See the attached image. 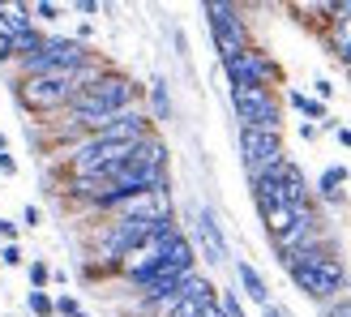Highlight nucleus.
<instances>
[{"label": "nucleus", "mask_w": 351, "mask_h": 317, "mask_svg": "<svg viewBox=\"0 0 351 317\" xmlns=\"http://www.w3.org/2000/svg\"><path fill=\"white\" fill-rule=\"evenodd\" d=\"M206 22H210V34H215V47L219 56H236V51L249 47V30H244V17L236 5H219V0H210V5H202Z\"/></svg>", "instance_id": "7"}, {"label": "nucleus", "mask_w": 351, "mask_h": 317, "mask_svg": "<svg viewBox=\"0 0 351 317\" xmlns=\"http://www.w3.org/2000/svg\"><path fill=\"white\" fill-rule=\"evenodd\" d=\"M287 99H291V108H295V112H304L308 120H322V125H326V120H330V116H326V103H317V99H308L304 91H291Z\"/></svg>", "instance_id": "16"}, {"label": "nucleus", "mask_w": 351, "mask_h": 317, "mask_svg": "<svg viewBox=\"0 0 351 317\" xmlns=\"http://www.w3.org/2000/svg\"><path fill=\"white\" fill-rule=\"evenodd\" d=\"M330 47H335L339 60L351 56V13L347 17H335V26H330Z\"/></svg>", "instance_id": "15"}, {"label": "nucleus", "mask_w": 351, "mask_h": 317, "mask_svg": "<svg viewBox=\"0 0 351 317\" xmlns=\"http://www.w3.org/2000/svg\"><path fill=\"white\" fill-rule=\"evenodd\" d=\"M232 108L240 129H261V133H283V108L270 86H236L232 91Z\"/></svg>", "instance_id": "5"}, {"label": "nucleus", "mask_w": 351, "mask_h": 317, "mask_svg": "<svg viewBox=\"0 0 351 317\" xmlns=\"http://www.w3.org/2000/svg\"><path fill=\"white\" fill-rule=\"evenodd\" d=\"M90 47L82 39H64V34H47L43 47L34 51V56L17 60V73L22 78H39V73H73V69L90 64Z\"/></svg>", "instance_id": "4"}, {"label": "nucleus", "mask_w": 351, "mask_h": 317, "mask_svg": "<svg viewBox=\"0 0 351 317\" xmlns=\"http://www.w3.org/2000/svg\"><path fill=\"white\" fill-rule=\"evenodd\" d=\"M26 305H30L34 317H51V313H56V301H51L47 292H30V296H26Z\"/></svg>", "instance_id": "18"}, {"label": "nucleus", "mask_w": 351, "mask_h": 317, "mask_svg": "<svg viewBox=\"0 0 351 317\" xmlns=\"http://www.w3.org/2000/svg\"><path fill=\"white\" fill-rule=\"evenodd\" d=\"M0 176H17V158L9 150H0Z\"/></svg>", "instance_id": "25"}, {"label": "nucleus", "mask_w": 351, "mask_h": 317, "mask_svg": "<svg viewBox=\"0 0 351 317\" xmlns=\"http://www.w3.org/2000/svg\"><path fill=\"white\" fill-rule=\"evenodd\" d=\"M77 317H90V313H77Z\"/></svg>", "instance_id": "33"}, {"label": "nucleus", "mask_w": 351, "mask_h": 317, "mask_svg": "<svg viewBox=\"0 0 351 317\" xmlns=\"http://www.w3.org/2000/svg\"><path fill=\"white\" fill-rule=\"evenodd\" d=\"M9 39H13V60H26V56H34V51L43 47L47 34H43L39 26H30V30H22V34H9Z\"/></svg>", "instance_id": "14"}, {"label": "nucleus", "mask_w": 351, "mask_h": 317, "mask_svg": "<svg viewBox=\"0 0 351 317\" xmlns=\"http://www.w3.org/2000/svg\"><path fill=\"white\" fill-rule=\"evenodd\" d=\"M47 279H51V270L43 266V261H30V292H43Z\"/></svg>", "instance_id": "20"}, {"label": "nucleus", "mask_w": 351, "mask_h": 317, "mask_svg": "<svg viewBox=\"0 0 351 317\" xmlns=\"http://www.w3.org/2000/svg\"><path fill=\"white\" fill-rule=\"evenodd\" d=\"M125 108H137V86L125 78V73H103V78H95L86 91H77V99L64 108V116H69V125L73 129H82V133H99L108 120H116Z\"/></svg>", "instance_id": "1"}, {"label": "nucleus", "mask_w": 351, "mask_h": 317, "mask_svg": "<svg viewBox=\"0 0 351 317\" xmlns=\"http://www.w3.org/2000/svg\"><path fill=\"white\" fill-rule=\"evenodd\" d=\"M261 317H287V313L278 309V305H266V309H261Z\"/></svg>", "instance_id": "31"}, {"label": "nucleus", "mask_w": 351, "mask_h": 317, "mask_svg": "<svg viewBox=\"0 0 351 317\" xmlns=\"http://www.w3.org/2000/svg\"><path fill=\"white\" fill-rule=\"evenodd\" d=\"M154 227H159V219H129V215H116L108 227H103V240H99V257L103 261H125L137 244H146L154 236Z\"/></svg>", "instance_id": "6"}, {"label": "nucleus", "mask_w": 351, "mask_h": 317, "mask_svg": "<svg viewBox=\"0 0 351 317\" xmlns=\"http://www.w3.org/2000/svg\"><path fill=\"white\" fill-rule=\"evenodd\" d=\"M22 244H5V249H0V266H22Z\"/></svg>", "instance_id": "21"}, {"label": "nucleus", "mask_w": 351, "mask_h": 317, "mask_svg": "<svg viewBox=\"0 0 351 317\" xmlns=\"http://www.w3.org/2000/svg\"><path fill=\"white\" fill-rule=\"evenodd\" d=\"M0 236H5L9 244H17V223H9V219H0Z\"/></svg>", "instance_id": "28"}, {"label": "nucleus", "mask_w": 351, "mask_h": 317, "mask_svg": "<svg viewBox=\"0 0 351 317\" xmlns=\"http://www.w3.org/2000/svg\"><path fill=\"white\" fill-rule=\"evenodd\" d=\"M236 279H240V292L249 296L253 305H261V309L270 305V287H266V279H261V274L249 266V261H236Z\"/></svg>", "instance_id": "11"}, {"label": "nucleus", "mask_w": 351, "mask_h": 317, "mask_svg": "<svg viewBox=\"0 0 351 317\" xmlns=\"http://www.w3.org/2000/svg\"><path fill=\"white\" fill-rule=\"evenodd\" d=\"M240 158L249 167V180L266 176L270 167H278L287 158L283 150V133H261V129H240Z\"/></svg>", "instance_id": "8"}, {"label": "nucleus", "mask_w": 351, "mask_h": 317, "mask_svg": "<svg viewBox=\"0 0 351 317\" xmlns=\"http://www.w3.org/2000/svg\"><path fill=\"white\" fill-rule=\"evenodd\" d=\"M73 9H77V13H99V0H77Z\"/></svg>", "instance_id": "30"}, {"label": "nucleus", "mask_w": 351, "mask_h": 317, "mask_svg": "<svg viewBox=\"0 0 351 317\" xmlns=\"http://www.w3.org/2000/svg\"><path fill=\"white\" fill-rule=\"evenodd\" d=\"M219 309H223L227 317H249V313H244V305H240V296H236V287L219 296Z\"/></svg>", "instance_id": "19"}, {"label": "nucleus", "mask_w": 351, "mask_h": 317, "mask_svg": "<svg viewBox=\"0 0 351 317\" xmlns=\"http://www.w3.org/2000/svg\"><path fill=\"white\" fill-rule=\"evenodd\" d=\"M326 317H351V301H330Z\"/></svg>", "instance_id": "26"}, {"label": "nucleus", "mask_w": 351, "mask_h": 317, "mask_svg": "<svg viewBox=\"0 0 351 317\" xmlns=\"http://www.w3.org/2000/svg\"><path fill=\"white\" fill-rule=\"evenodd\" d=\"M108 69L103 64H82V69H73V73H39V78H22L17 82V103H22L26 112H34V116H51V112H64L69 103L77 99V91H86L95 78H103Z\"/></svg>", "instance_id": "2"}, {"label": "nucleus", "mask_w": 351, "mask_h": 317, "mask_svg": "<svg viewBox=\"0 0 351 317\" xmlns=\"http://www.w3.org/2000/svg\"><path fill=\"white\" fill-rule=\"evenodd\" d=\"M283 266L291 274V283L300 287L304 296H313V301H339V292L347 283L343 261L330 253L326 244H308V249L283 257Z\"/></svg>", "instance_id": "3"}, {"label": "nucleus", "mask_w": 351, "mask_h": 317, "mask_svg": "<svg viewBox=\"0 0 351 317\" xmlns=\"http://www.w3.org/2000/svg\"><path fill=\"white\" fill-rule=\"evenodd\" d=\"M197 236H202L206 261H227V240H223L219 219H215V210H210V206H202V210H197Z\"/></svg>", "instance_id": "10"}, {"label": "nucleus", "mask_w": 351, "mask_h": 317, "mask_svg": "<svg viewBox=\"0 0 351 317\" xmlns=\"http://www.w3.org/2000/svg\"><path fill=\"white\" fill-rule=\"evenodd\" d=\"M22 219H26L30 227H39V206H26V210H22Z\"/></svg>", "instance_id": "29"}, {"label": "nucleus", "mask_w": 351, "mask_h": 317, "mask_svg": "<svg viewBox=\"0 0 351 317\" xmlns=\"http://www.w3.org/2000/svg\"><path fill=\"white\" fill-rule=\"evenodd\" d=\"M56 313H60V317H77L82 309H77V301H73V296H56Z\"/></svg>", "instance_id": "22"}, {"label": "nucleus", "mask_w": 351, "mask_h": 317, "mask_svg": "<svg viewBox=\"0 0 351 317\" xmlns=\"http://www.w3.org/2000/svg\"><path fill=\"white\" fill-rule=\"evenodd\" d=\"M313 91H317V103H326L330 95H335V82H330V78H317V82H313Z\"/></svg>", "instance_id": "24"}, {"label": "nucleus", "mask_w": 351, "mask_h": 317, "mask_svg": "<svg viewBox=\"0 0 351 317\" xmlns=\"http://www.w3.org/2000/svg\"><path fill=\"white\" fill-rule=\"evenodd\" d=\"M339 142H343V146H351V129H339Z\"/></svg>", "instance_id": "32"}, {"label": "nucleus", "mask_w": 351, "mask_h": 317, "mask_svg": "<svg viewBox=\"0 0 351 317\" xmlns=\"http://www.w3.org/2000/svg\"><path fill=\"white\" fill-rule=\"evenodd\" d=\"M30 13L39 17V22H56V17H60V5H34Z\"/></svg>", "instance_id": "23"}, {"label": "nucleus", "mask_w": 351, "mask_h": 317, "mask_svg": "<svg viewBox=\"0 0 351 317\" xmlns=\"http://www.w3.org/2000/svg\"><path fill=\"white\" fill-rule=\"evenodd\" d=\"M339 185H347V167L343 163H335V167H326L322 172V180H317V198L322 202H339L343 198V189Z\"/></svg>", "instance_id": "13"}, {"label": "nucleus", "mask_w": 351, "mask_h": 317, "mask_svg": "<svg viewBox=\"0 0 351 317\" xmlns=\"http://www.w3.org/2000/svg\"><path fill=\"white\" fill-rule=\"evenodd\" d=\"M9 60H13V39L0 30V64H9Z\"/></svg>", "instance_id": "27"}, {"label": "nucleus", "mask_w": 351, "mask_h": 317, "mask_svg": "<svg viewBox=\"0 0 351 317\" xmlns=\"http://www.w3.org/2000/svg\"><path fill=\"white\" fill-rule=\"evenodd\" d=\"M30 26H34L30 5H0V30H5V34H22Z\"/></svg>", "instance_id": "12"}, {"label": "nucleus", "mask_w": 351, "mask_h": 317, "mask_svg": "<svg viewBox=\"0 0 351 317\" xmlns=\"http://www.w3.org/2000/svg\"><path fill=\"white\" fill-rule=\"evenodd\" d=\"M150 103H154V120H167L171 116V95H167V82L163 78L150 82Z\"/></svg>", "instance_id": "17"}, {"label": "nucleus", "mask_w": 351, "mask_h": 317, "mask_svg": "<svg viewBox=\"0 0 351 317\" xmlns=\"http://www.w3.org/2000/svg\"><path fill=\"white\" fill-rule=\"evenodd\" d=\"M223 73H227V82H232V91H236V86H270L278 78V64L261 47L249 43L244 51H236V56L223 60Z\"/></svg>", "instance_id": "9"}]
</instances>
